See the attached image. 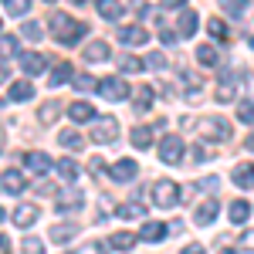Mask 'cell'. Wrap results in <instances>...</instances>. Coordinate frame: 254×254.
I'll return each instance as SVG.
<instances>
[{
  "mask_svg": "<svg viewBox=\"0 0 254 254\" xmlns=\"http://www.w3.org/2000/svg\"><path fill=\"white\" fill-rule=\"evenodd\" d=\"M48 27H51V34H55L61 44H75V41H81L88 34V27H85L81 20H71L68 14H51Z\"/></svg>",
  "mask_w": 254,
  "mask_h": 254,
  "instance_id": "6da1fadb",
  "label": "cell"
},
{
  "mask_svg": "<svg viewBox=\"0 0 254 254\" xmlns=\"http://www.w3.org/2000/svg\"><path fill=\"white\" fill-rule=\"evenodd\" d=\"M200 132H203V139H210V142H227L231 132H234V126L220 116H207L200 122Z\"/></svg>",
  "mask_w": 254,
  "mask_h": 254,
  "instance_id": "7a4b0ae2",
  "label": "cell"
},
{
  "mask_svg": "<svg viewBox=\"0 0 254 254\" xmlns=\"http://www.w3.org/2000/svg\"><path fill=\"white\" fill-rule=\"evenodd\" d=\"M153 203L163 207V210H173L176 203H180V187H176L173 180H156L153 183Z\"/></svg>",
  "mask_w": 254,
  "mask_h": 254,
  "instance_id": "3957f363",
  "label": "cell"
},
{
  "mask_svg": "<svg viewBox=\"0 0 254 254\" xmlns=\"http://www.w3.org/2000/svg\"><path fill=\"white\" fill-rule=\"evenodd\" d=\"M183 153H187V146H183V139L180 136H163L159 139V159L166 163V166H176V163H183Z\"/></svg>",
  "mask_w": 254,
  "mask_h": 254,
  "instance_id": "277c9868",
  "label": "cell"
},
{
  "mask_svg": "<svg viewBox=\"0 0 254 254\" xmlns=\"http://www.w3.org/2000/svg\"><path fill=\"white\" fill-rule=\"evenodd\" d=\"M92 139H95L98 146H109V142H116V139H119V122H116L112 116L95 119V126H92Z\"/></svg>",
  "mask_w": 254,
  "mask_h": 254,
  "instance_id": "5b68a950",
  "label": "cell"
},
{
  "mask_svg": "<svg viewBox=\"0 0 254 254\" xmlns=\"http://www.w3.org/2000/svg\"><path fill=\"white\" fill-rule=\"evenodd\" d=\"M95 88L102 92V98H109V102H122V98L129 95V85H126V78H116V75H112V78H102Z\"/></svg>",
  "mask_w": 254,
  "mask_h": 254,
  "instance_id": "8992f818",
  "label": "cell"
},
{
  "mask_svg": "<svg viewBox=\"0 0 254 254\" xmlns=\"http://www.w3.org/2000/svg\"><path fill=\"white\" fill-rule=\"evenodd\" d=\"M0 190L10 196H17L27 190V180H24V173H20L17 166H10V170H3V176H0Z\"/></svg>",
  "mask_w": 254,
  "mask_h": 254,
  "instance_id": "52a82bcc",
  "label": "cell"
},
{
  "mask_svg": "<svg viewBox=\"0 0 254 254\" xmlns=\"http://www.w3.org/2000/svg\"><path fill=\"white\" fill-rule=\"evenodd\" d=\"M38 217H41L38 203H17V207H14V214H10V220H14L17 227H31Z\"/></svg>",
  "mask_w": 254,
  "mask_h": 254,
  "instance_id": "ba28073f",
  "label": "cell"
},
{
  "mask_svg": "<svg viewBox=\"0 0 254 254\" xmlns=\"http://www.w3.org/2000/svg\"><path fill=\"white\" fill-rule=\"evenodd\" d=\"M136 173H139L136 159H119V163H112V170H109V176L116 183H129V180H136Z\"/></svg>",
  "mask_w": 254,
  "mask_h": 254,
  "instance_id": "9c48e42d",
  "label": "cell"
},
{
  "mask_svg": "<svg viewBox=\"0 0 254 254\" xmlns=\"http://www.w3.org/2000/svg\"><path fill=\"white\" fill-rule=\"evenodd\" d=\"M196 27H200V14H196V10H183V14L176 17V34H180V38H193Z\"/></svg>",
  "mask_w": 254,
  "mask_h": 254,
  "instance_id": "30bf717a",
  "label": "cell"
},
{
  "mask_svg": "<svg viewBox=\"0 0 254 254\" xmlns=\"http://www.w3.org/2000/svg\"><path fill=\"white\" fill-rule=\"evenodd\" d=\"M217 207H220L217 200H203V203L196 207V214H193V224H196V227H207V224H214L217 214H220Z\"/></svg>",
  "mask_w": 254,
  "mask_h": 254,
  "instance_id": "8fae6325",
  "label": "cell"
},
{
  "mask_svg": "<svg viewBox=\"0 0 254 254\" xmlns=\"http://www.w3.org/2000/svg\"><path fill=\"white\" fill-rule=\"evenodd\" d=\"M20 68H24L27 75H41V71L48 68V58L38 55V51H24V55H20Z\"/></svg>",
  "mask_w": 254,
  "mask_h": 254,
  "instance_id": "7c38bea8",
  "label": "cell"
},
{
  "mask_svg": "<svg viewBox=\"0 0 254 254\" xmlns=\"http://www.w3.org/2000/svg\"><path fill=\"white\" fill-rule=\"evenodd\" d=\"M139 241H146V244H159L163 237H166V224H159V220H149V224H142V231H139Z\"/></svg>",
  "mask_w": 254,
  "mask_h": 254,
  "instance_id": "4fadbf2b",
  "label": "cell"
},
{
  "mask_svg": "<svg viewBox=\"0 0 254 254\" xmlns=\"http://www.w3.org/2000/svg\"><path fill=\"white\" fill-rule=\"evenodd\" d=\"M109 58H112V48H109L105 41H92V44L85 48V61H92V64H95V61H109Z\"/></svg>",
  "mask_w": 254,
  "mask_h": 254,
  "instance_id": "5bb4252c",
  "label": "cell"
},
{
  "mask_svg": "<svg viewBox=\"0 0 254 254\" xmlns=\"http://www.w3.org/2000/svg\"><path fill=\"white\" fill-rule=\"evenodd\" d=\"M119 41H126V44H146V41H149V31L139 27V24H132V27H122V31H119Z\"/></svg>",
  "mask_w": 254,
  "mask_h": 254,
  "instance_id": "9a60e30c",
  "label": "cell"
},
{
  "mask_svg": "<svg viewBox=\"0 0 254 254\" xmlns=\"http://www.w3.org/2000/svg\"><path fill=\"white\" fill-rule=\"evenodd\" d=\"M234 95H237L234 75H224V78H220V85H217V92H214V98H217V102H234Z\"/></svg>",
  "mask_w": 254,
  "mask_h": 254,
  "instance_id": "2e32d148",
  "label": "cell"
},
{
  "mask_svg": "<svg viewBox=\"0 0 254 254\" xmlns=\"http://www.w3.org/2000/svg\"><path fill=\"white\" fill-rule=\"evenodd\" d=\"M24 163H27V170H31V173H38V176H44L48 170H51V159L44 156V153H27Z\"/></svg>",
  "mask_w": 254,
  "mask_h": 254,
  "instance_id": "e0dca14e",
  "label": "cell"
},
{
  "mask_svg": "<svg viewBox=\"0 0 254 254\" xmlns=\"http://www.w3.org/2000/svg\"><path fill=\"white\" fill-rule=\"evenodd\" d=\"M81 203H85V196H81V190H68V193L58 196V210H81Z\"/></svg>",
  "mask_w": 254,
  "mask_h": 254,
  "instance_id": "ac0fdd59",
  "label": "cell"
},
{
  "mask_svg": "<svg viewBox=\"0 0 254 254\" xmlns=\"http://www.w3.org/2000/svg\"><path fill=\"white\" fill-rule=\"evenodd\" d=\"M234 183L241 187V190H251V187H254V166H251V163L234 166Z\"/></svg>",
  "mask_w": 254,
  "mask_h": 254,
  "instance_id": "d6986e66",
  "label": "cell"
},
{
  "mask_svg": "<svg viewBox=\"0 0 254 254\" xmlns=\"http://www.w3.org/2000/svg\"><path fill=\"white\" fill-rule=\"evenodd\" d=\"M136 241H139V237L132 234V231H122V234L109 237V248H116V251H132V248H136Z\"/></svg>",
  "mask_w": 254,
  "mask_h": 254,
  "instance_id": "ffe728a7",
  "label": "cell"
},
{
  "mask_svg": "<svg viewBox=\"0 0 254 254\" xmlns=\"http://www.w3.org/2000/svg\"><path fill=\"white\" fill-rule=\"evenodd\" d=\"M129 139H132V146H136V149L153 146V126H136V129L129 132Z\"/></svg>",
  "mask_w": 254,
  "mask_h": 254,
  "instance_id": "44dd1931",
  "label": "cell"
},
{
  "mask_svg": "<svg viewBox=\"0 0 254 254\" xmlns=\"http://www.w3.org/2000/svg\"><path fill=\"white\" fill-rule=\"evenodd\" d=\"M10 98H14V102H27V98H34V85H31L27 78L10 81Z\"/></svg>",
  "mask_w": 254,
  "mask_h": 254,
  "instance_id": "7402d4cb",
  "label": "cell"
},
{
  "mask_svg": "<svg viewBox=\"0 0 254 254\" xmlns=\"http://www.w3.org/2000/svg\"><path fill=\"white\" fill-rule=\"evenodd\" d=\"M251 203H244V200H234L231 203V210H227V217H231V224H248V217H251Z\"/></svg>",
  "mask_w": 254,
  "mask_h": 254,
  "instance_id": "603a6c76",
  "label": "cell"
},
{
  "mask_svg": "<svg viewBox=\"0 0 254 254\" xmlns=\"http://www.w3.org/2000/svg\"><path fill=\"white\" fill-rule=\"evenodd\" d=\"M68 116H71V122H92V119H95V109H92L88 102H75V105L68 109Z\"/></svg>",
  "mask_w": 254,
  "mask_h": 254,
  "instance_id": "cb8c5ba5",
  "label": "cell"
},
{
  "mask_svg": "<svg viewBox=\"0 0 254 254\" xmlns=\"http://www.w3.org/2000/svg\"><path fill=\"white\" fill-rule=\"evenodd\" d=\"M58 176L64 180V183H75V180H78V163H75L71 156L58 159Z\"/></svg>",
  "mask_w": 254,
  "mask_h": 254,
  "instance_id": "d4e9b609",
  "label": "cell"
},
{
  "mask_svg": "<svg viewBox=\"0 0 254 254\" xmlns=\"http://www.w3.org/2000/svg\"><path fill=\"white\" fill-rule=\"evenodd\" d=\"M75 234H78L75 224H55V227H51V241H55V244H68Z\"/></svg>",
  "mask_w": 254,
  "mask_h": 254,
  "instance_id": "484cf974",
  "label": "cell"
},
{
  "mask_svg": "<svg viewBox=\"0 0 254 254\" xmlns=\"http://www.w3.org/2000/svg\"><path fill=\"white\" fill-rule=\"evenodd\" d=\"M116 217L119 220H136V217H146V207H142L139 200H132V203H122L116 210Z\"/></svg>",
  "mask_w": 254,
  "mask_h": 254,
  "instance_id": "4316f807",
  "label": "cell"
},
{
  "mask_svg": "<svg viewBox=\"0 0 254 254\" xmlns=\"http://www.w3.org/2000/svg\"><path fill=\"white\" fill-rule=\"evenodd\" d=\"M98 14L105 20H119L122 17V3L119 0H98Z\"/></svg>",
  "mask_w": 254,
  "mask_h": 254,
  "instance_id": "83f0119b",
  "label": "cell"
},
{
  "mask_svg": "<svg viewBox=\"0 0 254 254\" xmlns=\"http://www.w3.org/2000/svg\"><path fill=\"white\" fill-rule=\"evenodd\" d=\"M58 112H61V105H58V102H55V98H48V102H44V105H41L38 119H41V122H44V126H51V122H55V119H58Z\"/></svg>",
  "mask_w": 254,
  "mask_h": 254,
  "instance_id": "f1b7e54d",
  "label": "cell"
},
{
  "mask_svg": "<svg viewBox=\"0 0 254 254\" xmlns=\"http://www.w3.org/2000/svg\"><path fill=\"white\" fill-rule=\"evenodd\" d=\"M217 58H220V55H217V48H214V44H200V48H196V61H200V64L214 68Z\"/></svg>",
  "mask_w": 254,
  "mask_h": 254,
  "instance_id": "f546056e",
  "label": "cell"
},
{
  "mask_svg": "<svg viewBox=\"0 0 254 254\" xmlns=\"http://www.w3.org/2000/svg\"><path fill=\"white\" fill-rule=\"evenodd\" d=\"M153 105V85H142V88H136V112H146Z\"/></svg>",
  "mask_w": 254,
  "mask_h": 254,
  "instance_id": "4dcf8cb0",
  "label": "cell"
},
{
  "mask_svg": "<svg viewBox=\"0 0 254 254\" xmlns=\"http://www.w3.org/2000/svg\"><path fill=\"white\" fill-rule=\"evenodd\" d=\"M20 251H24V254H44V241L34 237V234H27L24 241H20Z\"/></svg>",
  "mask_w": 254,
  "mask_h": 254,
  "instance_id": "1f68e13d",
  "label": "cell"
},
{
  "mask_svg": "<svg viewBox=\"0 0 254 254\" xmlns=\"http://www.w3.org/2000/svg\"><path fill=\"white\" fill-rule=\"evenodd\" d=\"M68 78H71V64H64V61H61L58 68H55V75H51L48 81H51V88H58V85H64Z\"/></svg>",
  "mask_w": 254,
  "mask_h": 254,
  "instance_id": "d6a6232c",
  "label": "cell"
},
{
  "mask_svg": "<svg viewBox=\"0 0 254 254\" xmlns=\"http://www.w3.org/2000/svg\"><path fill=\"white\" fill-rule=\"evenodd\" d=\"M58 142L64 146V149H81V136L75 132V129H64V132L58 136Z\"/></svg>",
  "mask_w": 254,
  "mask_h": 254,
  "instance_id": "836d02e7",
  "label": "cell"
},
{
  "mask_svg": "<svg viewBox=\"0 0 254 254\" xmlns=\"http://www.w3.org/2000/svg\"><path fill=\"white\" fill-rule=\"evenodd\" d=\"M71 85H75L78 92H88V88H95L98 81H95V75H88V71H81V75H71Z\"/></svg>",
  "mask_w": 254,
  "mask_h": 254,
  "instance_id": "e575fe53",
  "label": "cell"
},
{
  "mask_svg": "<svg viewBox=\"0 0 254 254\" xmlns=\"http://www.w3.org/2000/svg\"><path fill=\"white\" fill-rule=\"evenodd\" d=\"M119 68H122L126 75H132V71H142L146 64H142V61H139L136 55H122V61H119Z\"/></svg>",
  "mask_w": 254,
  "mask_h": 254,
  "instance_id": "d590c367",
  "label": "cell"
},
{
  "mask_svg": "<svg viewBox=\"0 0 254 254\" xmlns=\"http://www.w3.org/2000/svg\"><path fill=\"white\" fill-rule=\"evenodd\" d=\"M3 3H7V14L10 17H24L27 7H31V0H3Z\"/></svg>",
  "mask_w": 254,
  "mask_h": 254,
  "instance_id": "8d00e7d4",
  "label": "cell"
},
{
  "mask_svg": "<svg viewBox=\"0 0 254 254\" xmlns=\"http://www.w3.org/2000/svg\"><path fill=\"white\" fill-rule=\"evenodd\" d=\"M237 119L241 122H254V102H248V98L237 102Z\"/></svg>",
  "mask_w": 254,
  "mask_h": 254,
  "instance_id": "74e56055",
  "label": "cell"
},
{
  "mask_svg": "<svg viewBox=\"0 0 254 254\" xmlns=\"http://www.w3.org/2000/svg\"><path fill=\"white\" fill-rule=\"evenodd\" d=\"M220 7H224V14H244L248 0H220Z\"/></svg>",
  "mask_w": 254,
  "mask_h": 254,
  "instance_id": "f35d334b",
  "label": "cell"
},
{
  "mask_svg": "<svg viewBox=\"0 0 254 254\" xmlns=\"http://www.w3.org/2000/svg\"><path fill=\"white\" fill-rule=\"evenodd\" d=\"M207 31H210L217 41H227V27H224V20H207Z\"/></svg>",
  "mask_w": 254,
  "mask_h": 254,
  "instance_id": "ab89813d",
  "label": "cell"
},
{
  "mask_svg": "<svg viewBox=\"0 0 254 254\" xmlns=\"http://www.w3.org/2000/svg\"><path fill=\"white\" fill-rule=\"evenodd\" d=\"M237 248H241V251H254V227H248V231L241 234V241H237Z\"/></svg>",
  "mask_w": 254,
  "mask_h": 254,
  "instance_id": "60d3db41",
  "label": "cell"
},
{
  "mask_svg": "<svg viewBox=\"0 0 254 254\" xmlns=\"http://www.w3.org/2000/svg\"><path fill=\"white\" fill-rule=\"evenodd\" d=\"M20 31H24V38H31V41H38V38H41V24H34V20H27Z\"/></svg>",
  "mask_w": 254,
  "mask_h": 254,
  "instance_id": "b9f144b4",
  "label": "cell"
},
{
  "mask_svg": "<svg viewBox=\"0 0 254 254\" xmlns=\"http://www.w3.org/2000/svg\"><path fill=\"white\" fill-rule=\"evenodd\" d=\"M0 51H3V55H14V51H17V38H10V34H7V38L0 41Z\"/></svg>",
  "mask_w": 254,
  "mask_h": 254,
  "instance_id": "7bdbcfd3",
  "label": "cell"
},
{
  "mask_svg": "<svg viewBox=\"0 0 254 254\" xmlns=\"http://www.w3.org/2000/svg\"><path fill=\"white\" fill-rule=\"evenodd\" d=\"M142 64H149V68H166V58H163V55L156 51V55H149V58L142 61Z\"/></svg>",
  "mask_w": 254,
  "mask_h": 254,
  "instance_id": "ee69618b",
  "label": "cell"
},
{
  "mask_svg": "<svg viewBox=\"0 0 254 254\" xmlns=\"http://www.w3.org/2000/svg\"><path fill=\"white\" fill-rule=\"evenodd\" d=\"M88 173H92V176H102V173H105V163H102V159H92V163H88Z\"/></svg>",
  "mask_w": 254,
  "mask_h": 254,
  "instance_id": "f6af8a7d",
  "label": "cell"
},
{
  "mask_svg": "<svg viewBox=\"0 0 254 254\" xmlns=\"http://www.w3.org/2000/svg\"><path fill=\"white\" fill-rule=\"evenodd\" d=\"M190 153H193V163H203V159H210V156H214V153H207L203 146H193Z\"/></svg>",
  "mask_w": 254,
  "mask_h": 254,
  "instance_id": "bcb514c9",
  "label": "cell"
},
{
  "mask_svg": "<svg viewBox=\"0 0 254 254\" xmlns=\"http://www.w3.org/2000/svg\"><path fill=\"white\" fill-rule=\"evenodd\" d=\"M159 41H163V44H176L180 34H176V31H159Z\"/></svg>",
  "mask_w": 254,
  "mask_h": 254,
  "instance_id": "7dc6e473",
  "label": "cell"
},
{
  "mask_svg": "<svg viewBox=\"0 0 254 254\" xmlns=\"http://www.w3.org/2000/svg\"><path fill=\"white\" fill-rule=\"evenodd\" d=\"M71 254H102V248L98 244H85V248H78V251H71Z\"/></svg>",
  "mask_w": 254,
  "mask_h": 254,
  "instance_id": "c3c4849f",
  "label": "cell"
},
{
  "mask_svg": "<svg viewBox=\"0 0 254 254\" xmlns=\"http://www.w3.org/2000/svg\"><path fill=\"white\" fill-rule=\"evenodd\" d=\"M183 254H207V251H203L200 244H187V248H183Z\"/></svg>",
  "mask_w": 254,
  "mask_h": 254,
  "instance_id": "681fc988",
  "label": "cell"
},
{
  "mask_svg": "<svg viewBox=\"0 0 254 254\" xmlns=\"http://www.w3.org/2000/svg\"><path fill=\"white\" fill-rule=\"evenodd\" d=\"M200 190H217V176H210V180H203V183H200Z\"/></svg>",
  "mask_w": 254,
  "mask_h": 254,
  "instance_id": "f907efd6",
  "label": "cell"
},
{
  "mask_svg": "<svg viewBox=\"0 0 254 254\" xmlns=\"http://www.w3.org/2000/svg\"><path fill=\"white\" fill-rule=\"evenodd\" d=\"M0 254H10V241H7L3 234H0Z\"/></svg>",
  "mask_w": 254,
  "mask_h": 254,
  "instance_id": "816d5d0a",
  "label": "cell"
},
{
  "mask_svg": "<svg viewBox=\"0 0 254 254\" xmlns=\"http://www.w3.org/2000/svg\"><path fill=\"white\" fill-rule=\"evenodd\" d=\"M187 0H163V7H183Z\"/></svg>",
  "mask_w": 254,
  "mask_h": 254,
  "instance_id": "f5cc1de1",
  "label": "cell"
},
{
  "mask_svg": "<svg viewBox=\"0 0 254 254\" xmlns=\"http://www.w3.org/2000/svg\"><path fill=\"white\" fill-rule=\"evenodd\" d=\"M7 78H10V71H7V64H0V85H3Z\"/></svg>",
  "mask_w": 254,
  "mask_h": 254,
  "instance_id": "db71d44e",
  "label": "cell"
},
{
  "mask_svg": "<svg viewBox=\"0 0 254 254\" xmlns=\"http://www.w3.org/2000/svg\"><path fill=\"white\" fill-rule=\"evenodd\" d=\"M244 146H248V149H251V153H254V132H251V136H248V142H244Z\"/></svg>",
  "mask_w": 254,
  "mask_h": 254,
  "instance_id": "11a10c76",
  "label": "cell"
},
{
  "mask_svg": "<svg viewBox=\"0 0 254 254\" xmlns=\"http://www.w3.org/2000/svg\"><path fill=\"white\" fill-rule=\"evenodd\" d=\"M0 156H3V129H0Z\"/></svg>",
  "mask_w": 254,
  "mask_h": 254,
  "instance_id": "9f6ffc18",
  "label": "cell"
},
{
  "mask_svg": "<svg viewBox=\"0 0 254 254\" xmlns=\"http://www.w3.org/2000/svg\"><path fill=\"white\" fill-rule=\"evenodd\" d=\"M220 254H237V251H231V248H220Z\"/></svg>",
  "mask_w": 254,
  "mask_h": 254,
  "instance_id": "6f0895ef",
  "label": "cell"
},
{
  "mask_svg": "<svg viewBox=\"0 0 254 254\" xmlns=\"http://www.w3.org/2000/svg\"><path fill=\"white\" fill-rule=\"evenodd\" d=\"M71 3H85V0H71Z\"/></svg>",
  "mask_w": 254,
  "mask_h": 254,
  "instance_id": "680465c9",
  "label": "cell"
},
{
  "mask_svg": "<svg viewBox=\"0 0 254 254\" xmlns=\"http://www.w3.org/2000/svg\"><path fill=\"white\" fill-rule=\"evenodd\" d=\"M3 217H7V214H3V210H0V220H3Z\"/></svg>",
  "mask_w": 254,
  "mask_h": 254,
  "instance_id": "91938a15",
  "label": "cell"
},
{
  "mask_svg": "<svg viewBox=\"0 0 254 254\" xmlns=\"http://www.w3.org/2000/svg\"><path fill=\"white\" fill-rule=\"evenodd\" d=\"M44 3H55V0H44Z\"/></svg>",
  "mask_w": 254,
  "mask_h": 254,
  "instance_id": "94428289",
  "label": "cell"
},
{
  "mask_svg": "<svg viewBox=\"0 0 254 254\" xmlns=\"http://www.w3.org/2000/svg\"><path fill=\"white\" fill-rule=\"evenodd\" d=\"M0 109H3V98H0Z\"/></svg>",
  "mask_w": 254,
  "mask_h": 254,
  "instance_id": "6125c7cd",
  "label": "cell"
},
{
  "mask_svg": "<svg viewBox=\"0 0 254 254\" xmlns=\"http://www.w3.org/2000/svg\"><path fill=\"white\" fill-rule=\"evenodd\" d=\"M251 48H254V38H251Z\"/></svg>",
  "mask_w": 254,
  "mask_h": 254,
  "instance_id": "be15d7a7",
  "label": "cell"
}]
</instances>
